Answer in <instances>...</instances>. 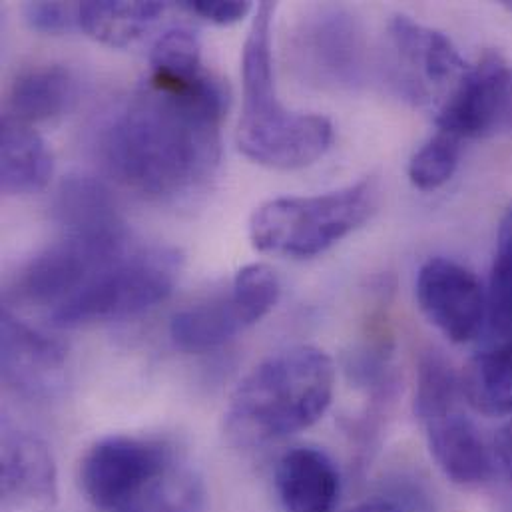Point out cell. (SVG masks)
<instances>
[{
  "instance_id": "obj_1",
  "label": "cell",
  "mask_w": 512,
  "mask_h": 512,
  "mask_svg": "<svg viewBox=\"0 0 512 512\" xmlns=\"http://www.w3.org/2000/svg\"><path fill=\"white\" fill-rule=\"evenodd\" d=\"M228 104V86L208 70L192 80L148 76L100 126L98 162L120 186L144 198H186L220 166Z\"/></svg>"
},
{
  "instance_id": "obj_2",
  "label": "cell",
  "mask_w": 512,
  "mask_h": 512,
  "mask_svg": "<svg viewBox=\"0 0 512 512\" xmlns=\"http://www.w3.org/2000/svg\"><path fill=\"white\" fill-rule=\"evenodd\" d=\"M333 393L335 365L323 349H281L240 381L224 415V431L240 447L291 437L323 419Z\"/></svg>"
},
{
  "instance_id": "obj_3",
  "label": "cell",
  "mask_w": 512,
  "mask_h": 512,
  "mask_svg": "<svg viewBox=\"0 0 512 512\" xmlns=\"http://www.w3.org/2000/svg\"><path fill=\"white\" fill-rule=\"evenodd\" d=\"M277 4H257L242 52V116L238 122L240 152L271 170H301L325 156L333 126L325 116L293 112L277 96L273 74V18Z\"/></svg>"
},
{
  "instance_id": "obj_4",
  "label": "cell",
  "mask_w": 512,
  "mask_h": 512,
  "mask_svg": "<svg viewBox=\"0 0 512 512\" xmlns=\"http://www.w3.org/2000/svg\"><path fill=\"white\" fill-rule=\"evenodd\" d=\"M379 200L381 188L375 176L327 194L275 198L254 212L250 240L261 254L319 256L367 224Z\"/></svg>"
},
{
  "instance_id": "obj_5",
  "label": "cell",
  "mask_w": 512,
  "mask_h": 512,
  "mask_svg": "<svg viewBox=\"0 0 512 512\" xmlns=\"http://www.w3.org/2000/svg\"><path fill=\"white\" fill-rule=\"evenodd\" d=\"M461 375L437 351H425L417 369L415 415L443 475L459 487H479L493 473V455L465 411Z\"/></svg>"
},
{
  "instance_id": "obj_6",
  "label": "cell",
  "mask_w": 512,
  "mask_h": 512,
  "mask_svg": "<svg viewBox=\"0 0 512 512\" xmlns=\"http://www.w3.org/2000/svg\"><path fill=\"white\" fill-rule=\"evenodd\" d=\"M182 265V254L168 246L126 252L54 309L48 321L72 329L140 315L170 297Z\"/></svg>"
},
{
  "instance_id": "obj_7",
  "label": "cell",
  "mask_w": 512,
  "mask_h": 512,
  "mask_svg": "<svg viewBox=\"0 0 512 512\" xmlns=\"http://www.w3.org/2000/svg\"><path fill=\"white\" fill-rule=\"evenodd\" d=\"M295 74L319 90H353L367 78L369 44L359 18L339 4L307 10L289 38Z\"/></svg>"
},
{
  "instance_id": "obj_8",
  "label": "cell",
  "mask_w": 512,
  "mask_h": 512,
  "mask_svg": "<svg viewBox=\"0 0 512 512\" xmlns=\"http://www.w3.org/2000/svg\"><path fill=\"white\" fill-rule=\"evenodd\" d=\"M279 295L277 273L267 263H250L228 289L178 311L170 321V337L186 353L218 349L267 317Z\"/></svg>"
},
{
  "instance_id": "obj_9",
  "label": "cell",
  "mask_w": 512,
  "mask_h": 512,
  "mask_svg": "<svg viewBox=\"0 0 512 512\" xmlns=\"http://www.w3.org/2000/svg\"><path fill=\"white\" fill-rule=\"evenodd\" d=\"M172 453L164 443L112 435L94 443L80 463V487L84 497L102 512H116L140 497L172 473Z\"/></svg>"
},
{
  "instance_id": "obj_10",
  "label": "cell",
  "mask_w": 512,
  "mask_h": 512,
  "mask_svg": "<svg viewBox=\"0 0 512 512\" xmlns=\"http://www.w3.org/2000/svg\"><path fill=\"white\" fill-rule=\"evenodd\" d=\"M128 252V240L62 236L28 259L8 287L6 299L46 311V317L78 293L96 273Z\"/></svg>"
},
{
  "instance_id": "obj_11",
  "label": "cell",
  "mask_w": 512,
  "mask_h": 512,
  "mask_svg": "<svg viewBox=\"0 0 512 512\" xmlns=\"http://www.w3.org/2000/svg\"><path fill=\"white\" fill-rule=\"evenodd\" d=\"M415 295L421 313L453 343L475 341L489 317L487 293L465 265L431 257L417 275Z\"/></svg>"
},
{
  "instance_id": "obj_12",
  "label": "cell",
  "mask_w": 512,
  "mask_h": 512,
  "mask_svg": "<svg viewBox=\"0 0 512 512\" xmlns=\"http://www.w3.org/2000/svg\"><path fill=\"white\" fill-rule=\"evenodd\" d=\"M389 38L397 54V84L413 102H429L431 94L455 84L469 72V64L443 32L395 16Z\"/></svg>"
},
{
  "instance_id": "obj_13",
  "label": "cell",
  "mask_w": 512,
  "mask_h": 512,
  "mask_svg": "<svg viewBox=\"0 0 512 512\" xmlns=\"http://www.w3.org/2000/svg\"><path fill=\"white\" fill-rule=\"evenodd\" d=\"M2 379L22 397L48 399L64 385L66 347L20 319L8 305L0 317Z\"/></svg>"
},
{
  "instance_id": "obj_14",
  "label": "cell",
  "mask_w": 512,
  "mask_h": 512,
  "mask_svg": "<svg viewBox=\"0 0 512 512\" xmlns=\"http://www.w3.org/2000/svg\"><path fill=\"white\" fill-rule=\"evenodd\" d=\"M58 503V471L50 447L34 433L4 429L0 512H50Z\"/></svg>"
},
{
  "instance_id": "obj_15",
  "label": "cell",
  "mask_w": 512,
  "mask_h": 512,
  "mask_svg": "<svg viewBox=\"0 0 512 512\" xmlns=\"http://www.w3.org/2000/svg\"><path fill=\"white\" fill-rule=\"evenodd\" d=\"M275 489L285 512H333L341 495V477L325 451L295 447L277 461Z\"/></svg>"
},
{
  "instance_id": "obj_16",
  "label": "cell",
  "mask_w": 512,
  "mask_h": 512,
  "mask_svg": "<svg viewBox=\"0 0 512 512\" xmlns=\"http://www.w3.org/2000/svg\"><path fill=\"white\" fill-rule=\"evenodd\" d=\"M54 222L62 236L128 240L126 224L108 188L88 176L62 182L54 198Z\"/></svg>"
},
{
  "instance_id": "obj_17",
  "label": "cell",
  "mask_w": 512,
  "mask_h": 512,
  "mask_svg": "<svg viewBox=\"0 0 512 512\" xmlns=\"http://www.w3.org/2000/svg\"><path fill=\"white\" fill-rule=\"evenodd\" d=\"M54 160L44 138L4 114L0 124V188L6 196H28L46 188Z\"/></svg>"
},
{
  "instance_id": "obj_18",
  "label": "cell",
  "mask_w": 512,
  "mask_h": 512,
  "mask_svg": "<svg viewBox=\"0 0 512 512\" xmlns=\"http://www.w3.org/2000/svg\"><path fill=\"white\" fill-rule=\"evenodd\" d=\"M76 96L72 72L60 64H42L24 70L10 86L6 116L24 122H50L64 112Z\"/></svg>"
},
{
  "instance_id": "obj_19",
  "label": "cell",
  "mask_w": 512,
  "mask_h": 512,
  "mask_svg": "<svg viewBox=\"0 0 512 512\" xmlns=\"http://www.w3.org/2000/svg\"><path fill=\"white\" fill-rule=\"evenodd\" d=\"M158 0H90L78 4V28L90 38L112 48L140 40L164 14Z\"/></svg>"
},
{
  "instance_id": "obj_20",
  "label": "cell",
  "mask_w": 512,
  "mask_h": 512,
  "mask_svg": "<svg viewBox=\"0 0 512 512\" xmlns=\"http://www.w3.org/2000/svg\"><path fill=\"white\" fill-rule=\"evenodd\" d=\"M467 405L485 417L512 415V339L471 357L461 373Z\"/></svg>"
},
{
  "instance_id": "obj_21",
  "label": "cell",
  "mask_w": 512,
  "mask_h": 512,
  "mask_svg": "<svg viewBox=\"0 0 512 512\" xmlns=\"http://www.w3.org/2000/svg\"><path fill=\"white\" fill-rule=\"evenodd\" d=\"M204 72L202 44L190 28H172L154 42L148 76L158 80H192Z\"/></svg>"
},
{
  "instance_id": "obj_22",
  "label": "cell",
  "mask_w": 512,
  "mask_h": 512,
  "mask_svg": "<svg viewBox=\"0 0 512 512\" xmlns=\"http://www.w3.org/2000/svg\"><path fill=\"white\" fill-rule=\"evenodd\" d=\"M463 154V140L437 130L411 158L409 180L421 192L443 188L457 172Z\"/></svg>"
},
{
  "instance_id": "obj_23",
  "label": "cell",
  "mask_w": 512,
  "mask_h": 512,
  "mask_svg": "<svg viewBox=\"0 0 512 512\" xmlns=\"http://www.w3.org/2000/svg\"><path fill=\"white\" fill-rule=\"evenodd\" d=\"M487 305L493 329L512 339V208L499 226Z\"/></svg>"
},
{
  "instance_id": "obj_24",
  "label": "cell",
  "mask_w": 512,
  "mask_h": 512,
  "mask_svg": "<svg viewBox=\"0 0 512 512\" xmlns=\"http://www.w3.org/2000/svg\"><path fill=\"white\" fill-rule=\"evenodd\" d=\"M204 493L198 481L170 473L132 505L116 512H202Z\"/></svg>"
},
{
  "instance_id": "obj_25",
  "label": "cell",
  "mask_w": 512,
  "mask_h": 512,
  "mask_svg": "<svg viewBox=\"0 0 512 512\" xmlns=\"http://www.w3.org/2000/svg\"><path fill=\"white\" fill-rule=\"evenodd\" d=\"M80 2H26L22 12L26 24L44 34H62L78 26Z\"/></svg>"
},
{
  "instance_id": "obj_26",
  "label": "cell",
  "mask_w": 512,
  "mask_h": 512,
  "mask_svg": "<svg viewBox=\"0 0 512 512\" xmlns=\"http://www.w3.org/2000/svg\"><path fill=\"white\" fill-rule=\"evenodd\" d=\"M182 6L220 26L236 24L254 10V4L246 0H184Z\"/></svg>"
},
{
  "instance_id": "obj_27",
  "label": "cell",
  "mask_w": 512,
  "mask_h": 512,
  "mask_svg": "<svg viewBox=\"0 0 512 512\" xmlns=\"http://www.w3.org/2000/svg\"><path fill=\"white\" fill-rule=\"evenodd\" d=\"M497 132H511L512 134V64L507 70L495 104L493 116V134Z\"/></svg>"
},
{
  "instance_id": "obj_28",
  "label": "cell",
  "mask_w": 512,
  "mask_h": 512,
  "mask_svg": "<svg viewBox=\"0 0 512 512\" xmlns=\"http://www.w3.org/2000/svg\"><path fill=\"white\" fill-rule=\"evenodd\" d=\"M495 459L512 481V419L495 437Z\"/></svg>"
},
{
  "instance_id": "obj_29",
  "label": "cell",
  "mask_w": 512,
  "mask_h": 512,
  "mask_svg": "<svg viewBox=\"0 0 512 512\" xmlns=\"http://www.w3.org/2000/svg\"><path fill=\"white\" fill-rule=\"evenodd\" d=\"M347 512H403L399 507L391 505V503H367V505H361L353 511Z\"/></svg>"
},
{
  "instance_id": "obj_30",
  "label": "cell",
  "mask_w": 512,
  "mask_h": 512,
  "mask_svg": "<svg viewBox=\"0 0 512 512\" xmlns=\"http://www.w3.org/2000/svg\"><path fill=\"white\" fill-rule=\"evenodd\" d=\"M505 6H507V8H509V10H511V12H512V2H507V4H505Z\"/></svg>"
}]
</instances>
